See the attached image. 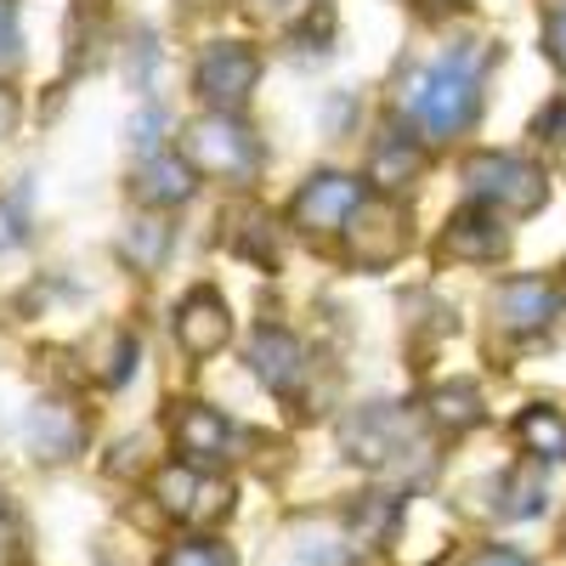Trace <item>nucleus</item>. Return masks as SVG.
I'll list each match as a JSON object with an SVG mask.
<instances>
[{
	"label": "nucleus",
	"mask_w": 566,
	"mask_h": 566,
	"mask_svg": "<svg viewBox=\"0 0 566 566\" xmlns=\"http://www.w3.org/2000/svg\"><path fill=\"white\" fill-rule=\"evenodd\" d=\"M482 63L464 45V52H448L437 63H419L402 74L397 85V114L402 125L424 142V148H442V142L464 136L482 114Z\"/></svg>",
	"instance_id": "f257e3e1"
},
{
	"label": "nucleus",
	"mask_w": 566,
	"mask_h": 566,
	"mask_svg": "<svg viewBox=\"0 0 566 566\" xmlns=\"http://www.w3.org/2000/svg\"><path fill=\"white\" fill-rule=\"evenodd\" d=\"M187 165H193L199 176L244 187L261 170V142L239 114H205V119L187 125Z\"/></svg>",
	"instance_id": "f03ea898"
},
{
	"label": "nucleus",
	"mask_w": 566,
	"mask_h": 566,
	"mask_svg": "<svg viewBox=\"0 0 566 566\" xmlns=\"http://www.w3.org/2000/svg\"><path fill=\"white\" fill-rule=\"evenodd\" d=\"M154 499L170 522H187V527H216L221 515L232 510V482L216 476L210 464H193V459H176L154 476Z\"/></svg>",
	"instance_id": "7ed1b4c3"
},
{
	"label": "nucleus",
	"mask_w": 566,
	"mask_h": 566,
	"mask_svg": "<svg viewBox=\"0 0 566 566\" xmlns=\"http://www.w3.org/2000/svg\"><path fill=\"white\" fill-rule=\"evenodd\" d=\"M464 181L476 205L488 210H515V216H533L549 199V181L538 165H527L522 154H476L464 165Z\"/></svg>",
	"instance_id": "20e7f679"
},
{
	"label": "nucleus",
	"mask_w": 566,
	"mask_h": 566,
	"mask_svg": "<svg viewBox=\"0 0 566 566\" xmlns=\"http://www.w3.org/2000/svg\"><path fill=\"white\" fill-rule=\"evenodd\" d=\"M255 80H261V57L244 40H216L193 63V91H199V103L210 114H239L250 103Z\"/></svg>",
	"instance_id": "39448f33"
},
{
	"label": "nucleus",
	"mask_w": 566,
	"mask_h": 566,
	"mask_svg": "<svg viewBox=\"0 0 566 566\" xmlns=\"http://www.w3.org/2000/svg\"><path fill=\"white\" fill-rule=\"evenodd\" d=\"M363 205H368V187H363L357 176H346V170H317L301 193H295V205H290V227L312 232V239H328V232H346Z\"/></svg>",
	"instance_id": "423d86ee"
},
{
	"label": "nucleus",
	"mask_w": 566,
	"mask_h": 566,
	"mask_svg": "<svg viewBox=\"0 0 566 566\" xmlns=\"http://www.w3.org/2000/svg\"><path fill=\"white\" fill-rule=\"evenodd\" d=\"M346 453L357 464H374V470H397L408 453H419V437H413V419L402 408H386V402H374L363 413L346 419V431H340Z\"/></svg>",
	"instance_id": "0eeeda50"
},
{
	"label": "nucleus",
	"mask_w": 566,
	"mask_h": 566,
	"mask_svg": "<svg viewBox=\"0 0 566 566\" xmlns=\"http://www.w3.org/2000/svg\"><path fill=\"white\" fill-rule=\"evenodd\" d=\"M493 317L510 335H538L560 317V283L555 277H504L493 295Z\"/></svg>",
	"instance_id": "6e6552de"
},
{
	"label": "nucleus",
	"mask_w": 566,
	"mask_h": 566,
	"mask_svg": "<svg viewBox=\"0 0 566 566\" xmlns=\"http://www.w3.org/2000/svg\"><path fill=\"white\" fill-rule=\"evenodd\" d=\"M340 239H346L352 266H386L408 250V216L397 205H363Z\"/></svg>",
	"instance_id": "1a4fd4ad"
},
{
	"label": "nucleus",
	"mask_w": 566,
	"mask_h": 566,
	"mask_svg": "<svg viewBox=\"0 0 566 566\" xmlns=\"http://www.w3.org/2000/svg\"><path fill=\"white\" fill-rule=\"evenodd\" d=\"M504 250H510V232H504V221H499L488 205H464V210H453L448 227H442V255H448V261L488 266V261H504Z\"/></svg>",
	"instance_id": "9d476101"
},
{
	"label": "nucleus",
	"mask_w": 566,
	"mask_h": 566,
	"mask_svg": "<svg viewBox=\"0 0 566 566\" xmlns=\"http://www.w3.org/2000/svg\"><path fill=\"white\" fill-rule=\"evenodd\" d=\"M170 448L193 464H221L232 459V419L210 402H181L170 419Z\"/></svg>",
	"instance_id": "9b49d317"
},
{
	"label": "nucleus",
	"mask_w": 566,
	"mask_h": 566,
	"mask_svg": "<svg viewBox=\"0 0 566 566\" xmlns=\"http://www.w3.org/2000/svg\"><path fill=\"white\" fill-rule=\"evenodd\" d=\"M250 368H255V380L272 391V397H295L301 386V374H306V346L290 335V328H255V340H250Z\"/></svg>",
	"instance_id": "f8f14e48"
},
{
	"label": "nucleus",
	"mask_w": 566,
	"mask_h": 566,
	"mask_svg": "<svg viewBox=\"0 0 566 566\" xmlns=\"http://www.w3.org/2000/svg\"><path fill=\"white\" fill-rule=\"evenodd\" d=\"M176 340L187 357H216L227 340H232V312L221 306L216 290H193L176 312Z\"/></svg>",
	"instance_id": "ddd939ff"
},
{
	"label": "nucleus",
	"mask_w": 566,
	"mask_h": 566,
	"mask_svg": "<svg viewBox=\"0 0 566 566\" xmlns=\"http://www.w3.org/2000/svg\"><path fill=\"white\" fill-rule=\"evenodd\" d=\"M85 413L74 408V402H40L34 413H29V442H34V453L40 459H74L80 448H85Z\"/></svg>",
	"instance_id": "4468645a"
},
{
	"label": "nucleus",
	"mask_w": 566,
	"mask_h": 566,
	"mask_svg": "<svg viewBox=\"0 0 566 566\" xmlns=\"http://www.w3.org/2000/svg\"><path fill=\"white\" fill-rule=\"evenodd\" d=\"M193 181H199V170L187 165V154L159 148V154L142 159V170H136V193H142V205L170 210V205H187V199H193Z\"/></svg>",
	"instance_id": "2eb2a0df"
},
{
	"label": "nucleus",
	"mask_w": 566,
	"mask_h": 566,
	"mask_svg": "<svg viewBox=\"0 0 566 566\" xmlns=\"http://www.w3.org/2000/svg\"><path fill=\"white\" fill-rule=\"evenodd\" d=\"M515 442H522L533 459H544V464L566 459V413L549 408V402L522 408V413H515Z\"/></svg>",
	"instance_id": "dca6fc26"
},
{
	"label": "nucleus",
	"mask_w": 566,
	"mask_h": 566,
	"mask_svg": "<svg viewBox=\"0 0 566 566\" xmlns=\"http://www.w3.org/2000/svg\"><path fill=\"white\" fill-rule=\"evenodd\" d=\"M424 419L437 424V431L459 437L470 431V424L482 419V391L470 380H448V386H431V397H424Z\"/></svg>",
	"instance_id": "f3484780"
},
{
	"label": "nucleus",
	"mask_w": 566,
	"mask_h": 566,
	"mask_svg": "<svg viewBox=\"0 0 566 566\" xmlns=\"http://www.w3.org/2000/svg\"><path fill=\"white\" fill-rule=\"evenodd\" d=\"M419 165H424V142L413 130H397L374 148V181L380 187H413L419 181Z\"/></svg>",
	"instance_id": "a211bd4d"
},
{
	"label": "nucleus",
	"mask_w": 566,
	"mask_h": 566,
	"mask_svg": "<svg viewBox=\"0 0 566 566\" xmlns=\"http://www.w3.org/2000/svg\"><path fill=\"white\" fill-rule=\"evenodd\" d=\"M397 522H402V499L397 493H368L357 510H352V538L363 549H380L386 538H397Z\"/></svg>",
	"instance_id": "6ab92c4d"
},
{
	"label": "nucleus",
	"mask_w": 566,
	"mask_h": 566,
	"mask_svg": "<svg viewBox=\"0 0 566 566\" xmlns=\"http://www.w3.org/2000/svg\"><path fill=\"white\" fill-rule=\"evenodd\" d=\"M544 510V482L538 470H504L499 476V515H510V522H522V515H538Z\"/></svg>",
	"instance_id": "aec40b11"
},
{
	"label": "nucleus",
	"mask_w": 566,
	"mask_h": 566,
	"mask_svg": "<svg viewBox=\"0 0 566 566\" xmlns=\"http://www.w3.org/2000/svg\"><path fill=\"white\" fill-rule=\"evenodd\" d=\"M165 250H170V227H165V221H136V227L125 232V255H130L136 266H154Z\"/></svg>",
	"instance_id": "412c9836"
},
{
	"label": "nucleus",
	"mask_w": 566,
	"mask_h": 566,
	"mask_svg": "<svg viewBox=\"0 0 566 566\" xmlns=\"http://www.w3.org/2000/svg\"><path fill=\"white\" fill-rule=\"evenodd\" d=\"M159 566H232V549L216 538H187V544H170Z\"/></svg>",
	"instance_id": "4be33fe9"
},
{
	"label": "nucleus",
	"mask_w": 566,
	"mask_h": 566,
	"mask_svg": "<svg viewBox=\"0 0 566 566\" xmlns=\"http://www.w3.org/2000/svg\"><path fill=\"white\" fill-rule=\"evenodd\" d=\"M464 566H538V560L522 555V549H510V544H482V549L464 555Z\"/></svg>",
	"instance_id": "5701e85b"
},
{
	"label": "nucleus",
	"mask_w": 566,
	"mask_h": 566,
	"mask_svg": "<svg viewBox=\"0 0 566 566\" xmlns=\"http://www.w3.org/2000/svg\"><path fill=\"white\" fill-rule=\"evenodd\" d=\"M23 560V527H18V515L0 504V566H18Z\"/></svg>",
	"instance_id": "b1692460"
},
{
	"label": "nucleus",
	"mask_w": 566,
	"mask_h": 566,
	"mask_svg": "<svg viewBox=\"0 0 566 566\" xmlns=\"http://www.w3.org/2000/svg\"><path fill=\"white\" fill-rule=\"evenodd\" d=\"M533 136H538V142H560V136H566V97H555V103L533 119Z\"/></svg>",
	"instance_id": "393cba45"
},
{
	"label": "nucleus",
	"mask_w": 566,
	"mask_h": 566,
	"mask_svg": "<svg viewBox=\"0 0 566 566\" xmlns=\"http://www.w3.org/2000/svg\"><path fill=\"white\" fill-rule=\"evenodd\" d=\"M544 45H549L555 69H566V7H555V12H549V23H544Z\"/></svg>",
	"instance_id": "a878e982"
},
{
	"label": "nucleus",
	"mask_w": 566,
	"mask_h": 566,
	"mask_svg": "<svg viewBox=\"0 0 566 566\" xmlns=\"http://www.w3.org/2000/svg\"><path fill=\"white\" fill-rule=\"evenodd\" d=\"M18 114H23V103H18V91H12V85H0V136H12Z\"/></svg>",
	"instance_id": "bb28decb"
},
{
	"label": "nucleus",
	"mask_w": 566,
	"mask_h": 566,
	"mask_svg": "<svg viewBox=\"0 0 566 566\" xmlns=\"http://www.w3.org/2000/svg\"><path fill=\"white\" fill-rule=\"evenodd\" d=\"M18 232H23V227H18L12 205H0V250H12V244H18Z\"/></svg>",
	"instance_id": "cd10ccee"
},
{
	"label": "nucleus",
	"mask_w": 566,
	"mask_h": 566,
	"mask_svg": "<svg viewBox=\"0 0 566 566\" xmlns=\"http://www.w3.org/2000/svg\"><path fill=\"white\" fill-rule=\"evenodd\" d=\"M0 45H12V0H0Z\"/></svg>",
	"instance_id": "c85d7f7f"
},
{
	"label": "nucleus",
	"mask_w": 566,
	"mask_h": 566,
	"mask_svg": "<svg viewBox=\"0 0 566 566\" xmlns=\"http://www.w3.org/2000/svg\"><path fill=\"white\" fill-rule=\"evenodd\" d=\"M560 544H566V538H560Z\"/></svg>",
	"instance_id": "c756f323"
}]
</instances>
